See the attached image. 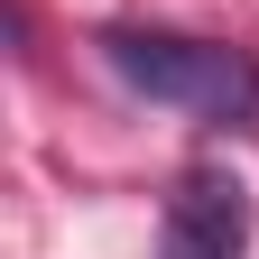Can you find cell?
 <instances>
[{"instance_id": "obj_1", "label": "cell", "mask_w": 259, "mask_h": 259, "mask_svg": "<svg viewBox=\"0 0 259 259\" xmlns=\"http://www.w3.org/2000/svg\"><path fill=\"white\" fill-rule=\"evenodd\" d=\"M102 65L130 93L176 102L213 130H259V56L250 47L185 37V28H102Z\"/></svg>"}, {"instance_id": "obj_2", "label": "cell", "mask_w": 259, "mask_h": 259, "mask_svg": "<svg viewBox=\"0 0 259 259\" xmlns=\"http://www.w3.org/2000/svg\"><path fill=\"white\" fill-rule=\"evenodd\" d=\"M157 259H250V194L222 167H185L157 213Z\"/></svg>"}]
</instances>
